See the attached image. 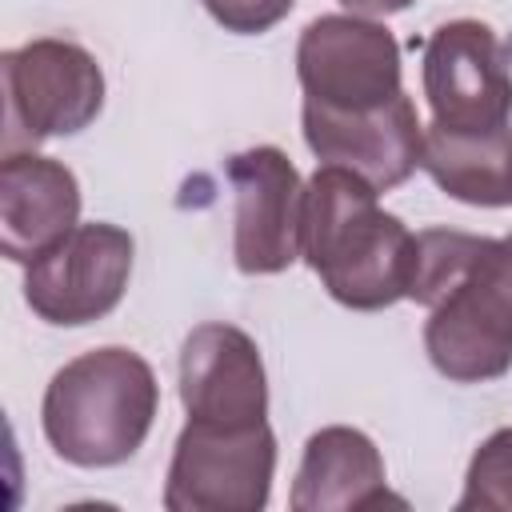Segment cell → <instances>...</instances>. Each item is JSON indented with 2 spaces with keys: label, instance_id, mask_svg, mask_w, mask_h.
I'll return each mask as SVG.
<instances>
[{
  "label": "cell",
  "instance_id": "6da1fadb",
  "mask_svg": "<svg viewBox=\"0 0 512 512\" xmlns=\"http://www.w3.org/2000/svg\"><path fill=\"white\" fill-rule=\"evenodd\" d=\"M408 300L428 308L424 352L440 376L484 384L512 368V236L416 232Z\"/></svg>",
  "mask_w": 512,
  "mask_h": 512
},
{
  "label": "cell",
  "instance_id": "7a4b0ae2",
  "mask_svg": "<svg viewBox=\"0 0 512 512\" xmlns=\"http://www.w3.org/2000/svg\"><path fill=\"white\" fill-rule=\"evenodd\" d=\"M376 196L364 176L336 164H320L304 184L300 256L352 312H380L408 296L416 236Z\"/></svg>",
  "mask_w": 512,
  "mask_h": 512
},
{
  "label": "cell",
  "instance_id": "3957f363",
  "mask_svg": "<svg viewBox=\"0 0 512 512\" xmlns=\"http://www.w3.org/2000/svg\"><path fill=\"white\" fill-rule=\"evenodd\" d=\"M152 364L120 344L68 360L44 388L40 424L52 452L76 468H116L140 452L156 424Z\"/></svg>",
  "mask_w": 512,
  "mask_h": 512
},
{
  "label": "cell",
  "instance_id": "277c9868",
  "mask_svg": "<svg viewBox=\"0 0 512 512\" xmlns=\"http://www.w3.org/2000/svg\"><path fill=\"white\" fill-rule=\"evenodd\" d=\"M4 76V152L36 148L52 136L84 132L104 108L96 56L60 36H40L0 56Z\"/></svg>",
  "mask_w": 512,
  "mask_h": 512
},
{
  "label": "cell",
  "instance_id": "5b68a950",
  "mask_svg": "<svg viewBox=\"0 0 512 512\" xmlns=\"http://www.w3.org/2000/svg\"><path fill=\"white\" fill-rule=\"evenodd\" d=\"M296 80L308 108L372 112L392 104L400 84V44L368 16L328 12L304 24L296 40Z\"/></svg>",
  "mask_w": 512,
  "mask_h": 512
},
{
  "label": "cell",
  "instance_id": "8992f818",
  "mask_svg": "<svg viewBox=\"0 0 512 512\" xmlns=\"http://www.w3.org/2000/svg\"><path fill=\"white\" fill-rule=\"evenodd\" d=\"M276 436L268 420L220 428L188 420L164 476L168 512H260L272 496Z\"/></svg>",
  "mask_w": 512,
  "mask_h": 512
},
{
  "label": "cell",
  "instance_id": "52a82bcc",
  "mask_svg": "<svg viewBox=\"0 0 512 512\" xmlns=\"http://www.w3.org/2000/svg\"><path fill=\"white\" fill-rule=\"evenodd\" d=\"M136 240L120 224H76L24 272L28 308L56 328L104 320L128 292Z\"/></svg>",
  "mask_w": 512,
  "mask_h": 512
},
{
  "label": "cell",
  "instance_id": "ba28073f",
  "mask_svg": "<svg viewBox=\"0 0 512 512\" xmlns=\"http://www.w3.org/2000/svg\"><path fill=\"white\" fill-rule=\"evenodd\" d=\"M420 84L432 120L456 132H492L512 116L508 52L484 20H448L424 40Z\"/></svg>",
  "mask_w": 512,
  "mask_h": 512
},
{
  "label": "cell",
  "instance_id": "9c48e42d",
  "mask_svg": "<svg viewBox=\"0 0 512 512\" xmlns=\"http://www.w3.org/2000/svg\"><path fill=\"white\" fill-rule=\"evenodd\" d=\"M224 176L236 192L232 256L244 276H276L300 260L304 180L276 144L228 156Z\"/></svg>",
  "mask_w": 512,
  "mask_h": 512
},
{
  "label": "cell",
  "instance_id": "30bf717a",
  "mask_svg": "<svg viewBox=\"0 0 512 512\" xmlns=\"http://www.w3.org/2000/svg\"><path fill=\"white\" fill-rule=\"evenodd\" d=\"M180 404L188 420L220 428L268 420V376L256 340L236 324H196L180 344Z\"/></svg>",
  "mask_w": 512,
  "mask_h": 512
},
{
  "label": "cell",
  "instance_id": "8fae6325",
  "mask_svg": "<svg viewBox=\"0 0 512 512\" xmlns=\"http://www.w3.org/2000/svg\"><path fill=\"white\" fill-rule=\"evenodd\" d=\"M300 124L320 164L348 168L364 176L376 192L400 188L420 168L424 128L416 120V104L408 92L372 112H324L304 104Z\"/></svg>",
  "mask_w": 512,
  "mask_h": 512
},
{
  "label": "cell",
  "instance_id": "7c38bea8",
  "mask_svg": "<svg viewBox=\"0 0 512 512\" xmlns=\"http://www.w3.org/2000/svg\"><path fill=\"white\" fill-rule=\"evenodd\" d=\"M80 224V180L36 148L4 152L0 160V252L12 264H32Z\"/></svg>",
  "mask_w": 512,
  "mask_h": 512
},
{
  "label": "cell",
  "instance_id": "4fadbf2b",
  "mask_svg": "<svg viewBox=\"0 0 512 512\" xmlns=\"http://www.w3.org/2000/svg\"><path fill=\"white\" fill-rule=\"evenodd\" d=\"M380 504H404L388 492L384 456L360 428L328 424L308 436L288 508L292 512H368Z\"/></svg>",
  "mask_w": 512,
  "mask_h": 512
},
{
  "label": "cell",
  "instance_id": "5bb4252c",
  "mask_svg": "<svg viewBox=\"0 0 512 512\" xmlns=\"http://www.w3.org/2000/svg\"><path fill=\"white\" fill-rule=\"evenodd\" d=\"M420 168L436 188L460 204L508 208L512 204V128L492 132H456L444 124L424 128Z\"/></svg>",
  "mask_w": 512,
  "mask_h": 512
},
{
  "label": "cell",
  "instance_id": "9a60e30c",
  "mask_svg": "<svg viewBox=\"0 0 512 512\" xmlns=\"http://www.w3.org/2000/svg\"><path fill=\"white\" fill-rule=\"evenodd\" d=\"M456 512H512V428H496L472 452Z\"/></svg>",
  "mask_w": 512,
  "mask_h": 512
},
{
  "label": "cell",
  "instance_id": "2e32d148",
  "mask_svg": "<svg viewBox=\"0 0 512 512\" xmlns=\"http://www.w3.org/2000/svg\"><path fill=\"white\" fill-rule=\"evenodd\" d=\"M204 12L224 28V32H236V36H260L268 28H276L296 0H200Z\"/></svg>",
  "mask_w": 512,
  "mask_h": 512
},
{
  "label": "cell",
  "instance_id": "e0dca14e",
  "mask_svg": "<svg viewBox=\"0 0 512 512\" xmlns=\"http://www.w3.org/2000/svg\"><path fill=\"white\" fill-rule=\"evenodd\" d=\"M352 16H368V20H376V16H392V12H404L408 4H416V0H340Z\"/></svg>",
  "mask_w": 512,
  "mask_h": 512
}]
</instances>
